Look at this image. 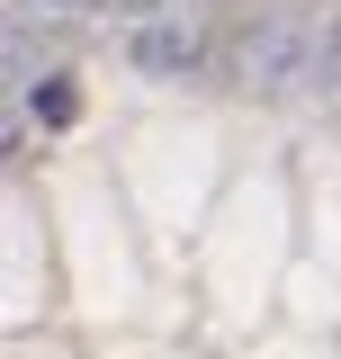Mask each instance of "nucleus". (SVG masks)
Returning a JSON list of instances; mask_svg holds the SVG:
<instances>
[{
  "label": "nucleus",
  "mask_w": 341,
  "mask_h": 359,
  "mask_svg": "<svg viewBox=\"0 0 341 359\" xmlns=\"http://www.w3.org/2000/svg\"><path fill=\"white\" fill-rule=\"evenodd\" d=\"M323 54H333V45H314L305 18H252V27L234 36L225 63H234V81H243V90H297L305 72H323Z\"/></svg>",
  "instance_id": "nucleus-1"
},
{
  "label": "nucleus",
  "mask_w": 341,
  "mask_h": 359,
  "mask_svg": "<svg viewBox=\"0 0 341 359\" xmlns=\"http://www.w3.org/2000/svg\"><path fill=\"white\" fill-rule=\"evenodd\" d=\"M126 63L144 72V81H189V72L207 63V27H198L189 9H153V18H135Z\"/></svg>",
  "instance_id": "nucleus-2"
},
{
  "label": "nucleus",
  "mask_w": 341,
  "mask_h": 359,
  "mask_svg": "<svg viewBox=\"0 0 341 359\" xmlns=\"http://www.w3.org/2000/svg\"><path fill=\"white\" fill-rule=\"evenodd\" d=\"M36 117L45 126H72V117H81V90L72 81H36Z\"/></svg>",
  "instance_id": "nucleus-3"
},
{
  "label": "nucleus",
  "mask_w": 341,
  "mask_h": 359,
  "mask_svg": "<svg viewBox=\"0 0 341 359\" xmlns=\"http://www.w3.org/2000/svg\"><path fill=\"white\" fill-rule=\"evenodd\" d=\"M90 9H108V18H153L162 0H90Z\"/></svg>",
  "instance_id": "nucleus-4"
}]
</instances>
